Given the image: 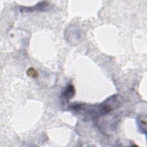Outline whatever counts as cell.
<instances>
[{
  "instance_id": "obj_2",
  "label": "cell",
  "mask_w": 147,
  "mask_h": 147,
  "mask_svg": "<svg viewBox=\"0 0 147 147\" xmlns=\"http://www.w3.org/2000/svg\"><path fill=\"white\" fill-rule=\"evenodd\" d=\"M27 75L32 78H36L37 77H38V72L35 70L33 68H30L28 69V70L27 71Z\"/></svg>"
},
{
  "instance_id": "obj_1",
  "label": "cell",
  "mask_w": 147,
  "mask_h": 147,
  "mask_svg": "<svg viewBox=\"0 0 147 147\" xmlns=\"http://www.w3.org/2000/svg\"><path fill=\"white\" fill-rule=\"evenodd\" d=\"M75 92V90L74 86H73L72 85H69L63 92L62 96L64 99L68 100L74 95Z\"/></svg>"
}]
</instances>
